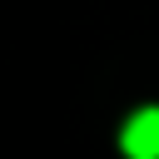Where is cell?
Returning <instances> with one entry per match:
<instances>
[{
    "label": "cell",
    "instance_id": "1",
    "mask_svg": "<svg viewBox=\"0 0 159 159\" xmlns=\"http://www.w3.org/2000/svg\"><path fill=\"white\" fill-rule=\"evenodd\" d=\"M119 149H124L129 159H159V104H149V109H134V114L124 119Z\"/></svg>",
    "mask_w": 159,
    "mask_h": 159
}]
</instances>
